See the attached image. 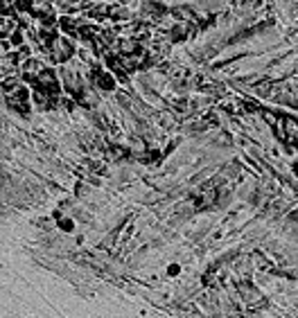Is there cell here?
<instances>
[{"mask_svg":"<svg viewBox=\"0 0 298 318\" xmlns=\"http://www.w3.org/2000/svg\"><path fill=\"white\" fill-rule=\"evenodd\" d=\"M43 68H45V65H43V61H41L39 57H27L18 65L20 75H36V73H41Z\"/></svg>","mask_w":298,"mask_h":318,"instance_id":"obj_1","label":"cell"},{"mask_svg":"<svg viewBox=\"0 0 298 318\" xmlns=\"http://www.w3.org/2000/svg\"><path fill=\"white\" fill-rule=\"evenodd\" d=\"M7 41L12 43V48H18V46H23V43H27V41H25V32L16 27V30L12 32V34H9V38H7Z\"/></svg>","mask_w":298,"mask_h":318,"instance_id":"obj_2","label":"cell"}]
</instances>
